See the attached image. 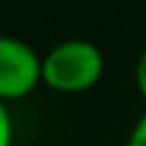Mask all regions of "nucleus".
Returning a JSON list of instances; mask_svg holds the SVG:
<instances>
[{"instance_id": "obj_1", "label": "nucleus", "mask_w": 146, "mask_h": 146, "mask_svg": "<svg viewBox=\"0 0 146 146\" xmlns=\"http://www.w3.org/2000/svg\"><path fill=\"white\" fill-rule=\"evenodd\" d=\"M105 72L103 49L87 38H67L44 54V85L56 92H85Z\"/></svg>"}, {"instance_id": "obj_2", "label": "nucleus", "mask_w": 146, "mask_h": 146, "mask_svg": "<svg viewBox=\"0 0 146 146\" xmlns=\"http://www.w3.org/2000/svg\"><path fill=\"white\" fill-rule=\"evenodd\" d=\"M44 82V56L15 36L0 38V98L18 100L26 98L36 85Z\"/></svg>"}, {"instance_id": "obj_3", "label": "nucleus", "mask_w": 146, "mask_h": 146, "mask_svg": "<svg viewBox=\"0 0 146 146\" xmlns=\"http://www.w3.org/2000/svg\"><path fill=\"white\" fill-rule=\"evenodd\" d=\"M126 146H146V110L136 118V123H133V128L128 133Z\"/></svg>"}, {"instance_id": "obj_4", "label": "nucleus", "mask_w": 146, "mask_h": 146, "mask_svg": "<svg viewBox=\"0 0 146 146\" xmlns=\"http://www.w3.org/2000/svg\"><path fill=\"white\" fill-rule=\"evenodd\" d=\"M0 128H3L0 146H10V144H13V118H10V110H8L5 103L0 105Z\"/></svg>"}, {"instance_id": "obj_5", "label": "nucleus", "mask_w": 146, "mask_h": 146, "mask_svg": "<svg viewBox=\"0 0 146 146\" xmlns=\"http://www.w3.org/2000/svg\"><path fill=\"white\" fill-rule=\"evenodd\" d=\"M133 82H136V90L141 92V98L146 100V49L139 54V59H136V67H133Z\"/></svg>"}]
</instances>
